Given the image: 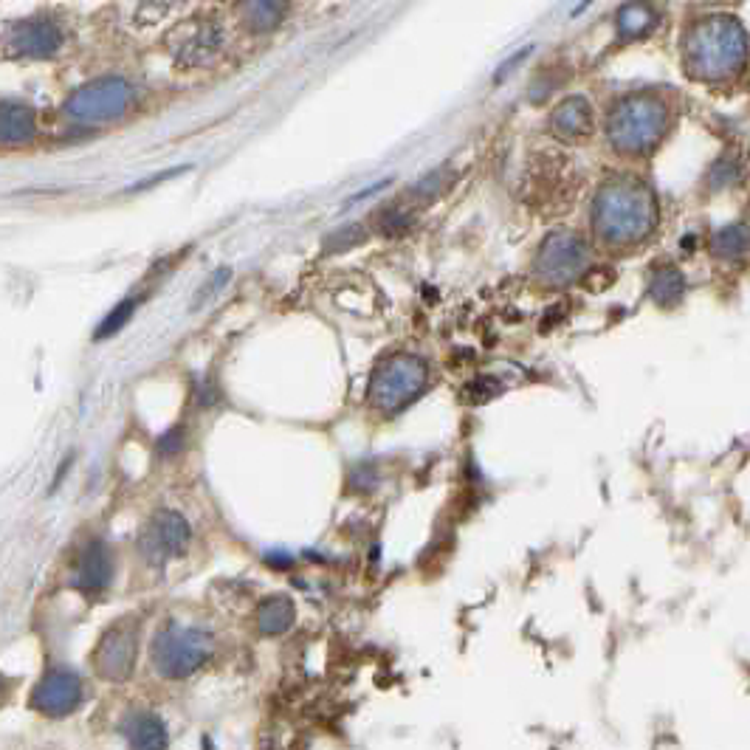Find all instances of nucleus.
<instances>
[{
    "label": "nucleus",
    "instance_id": "1",
    "mask_svg": "<svg viewBox=\"0 0 750 750\" xmlns=\"http://www.w3.org/2000/svg\"><path fill=\"white\" fill-rule=\"evenodd\" d=\"M593 235L612 249L643 243L657 226V201L652 189L635 178H615L598 189L593 201Z\"/></svg>",
    "mask_w": 750,
    "mask_h": 750
},
{
    "label": "nucleus",
    "instance_id": "2",
    "mask_svg": "<svg viewBox=\"0 0 750 750\" xmlns=\"http://www.w3.org/2000/svg\"><path fill=\"white\" fill-rule=\"evenodd\" d=\"M745 60H748V34L734 17H703L683 37L686 71L700 82H722L734 77Z\"/></svg>",
    "mask_w": 750,
    "mask_h": 750
},
{
    "label": "nucleus",
    "instance_id": "3",
    "mask_svg": "<svg viewBox=\"0 0 750 750\" xmlns=\"http://www.w3.org/2000/svg\"><path fill=\"white\" fill-rule=\"evenodd\" d=\"M669 127V108L652 94L624 96L607 119L610 144L624 156H643L655 150Z\"/></svg>",
    "mask_w": 750,
    "mask_h": 750
},
{
    "label": "nucleus",
    "instance_id": "4",
    "mask_svg": "<svg viewBox=\"0 0 750 750\" xmlns=\"http://www.w3.org/2000/svg\"><path fill=\"white\" fill-rule=\"evenodd\" d=\"M429 381V367L415 353H395L373 370L370 378V404L381 415H398L418 398Z\"/></svg>",
    "mask_w": 750,
    "mask_h": 750
},
{
    "label": "nucleus",
    "instance_id": "5",
    "mask_svg": "<svg viewBox=\"0 0 750 750\" xmlns=\"http://www.w3.org/2000/svg\"><path fill=\"white\" fill-rule=\"evenodd\" d=\"M215 652V638L201 626L167 624L150 646V660L164 680H184L195 674Z\"/></svg>",
    "mask_w": 750,
    "mask_h": 750
},
{
    "label": "nucleus",
    "instance_id": "6",
    "mask_svg": "<svg viewBox=\"0 0 750 750\" xmlns=\"http://www.w3.org/2000/svg\"><path fill=\"white\" fill-rule=\"evenodd\" d=\"M136 102V88L125 77H99L85 82L63 105L65 116L79 125H108L122 119Z\"/></svg>",
    "mask_w": 750,
    "mask_h": 750
},
{
    "label": "nucleus",
    "instance_id": "7",
    "mask_svg": "<svg viewBox=\"0 0 750 750\" xmlns=\"http://www.w3.org/2000/svg\"><path fill=\"white\" fill-rule=\"evenodd\" d=\"M590 266V246L587 240L576 232H553L545 237V243L536 251L533 274L536 280L545 282L550 288H564L576 282Z\"/></svg>",
    "mask_w": 750,
    "mask_h": 750
},
{
    "label": "nucleus",
    "instance_id": "8",
    "mask_svg": "<svg viewBox=\"0 0 750 750\" xmlns=\"http://www.w3.org/2000/svg\"><path fill=\"white\" fill-rule=\"evenodd\" d=\"M136 655H139V624L133 618H122L105 629L91 655V663L102 680L127 683L136 672Z\"/></svg>",
    "mask_w": 750,
    "mask_h": 750
},
{
    "label": "nucleus",
    "instance_id": "9",
    "mask_svg": "<svg viewBox=\"0 0 750 750\" xmlns=\"http://www.w3.org/2000/svg\"><path fill=\"white\" fill-rule=\"evenodd\" d=\"M189 542H192V528L184 514L164 508L150 516V522L144 525L139 536V553L147 564L161 567L175 556H184Z\"/></svg>",
    "mask_w": 750,
    "mask_h": 750
},
{
    "label": "nucleus",
    "instance_id": "10",
    "mask_svg": "<svg viewBox=\"0 0 750 750\" xmlns=\"http://www.w3.org/2000/svg\"><path fill=\"white\" fill-rule=\"evenodd\" d=\"M223 43H226V34L220 29L218 20L195 17V20H187L184 26L172 29L170 54L178 65L198 68V65L212 63L223 51Z\"/></svg>",
    "mask_w": 750,
    "mask_h": 750
},
{
    "label": "nucleus",
    "instance_id": "11",
    "mask_svg": "<svg viewBox=\"0 0 750 750\" xmlns=\"http://www.w3.org/2000/svg\"><path fill=\"white\" fill-rule=\"evenodd\" d=\"M82 697H85L82 680L71 669H48L34 686L29 705L43 717L60 719L74 714L82 705Z\"/></svg>",
    "mask_w": 750,
    "mask_h": 750
},
{
    "label": "nucleus",
    "instance_id": "12",
    "mask_svg": "<svg viewBox=\"0 0 750 750\" xmlns=\"http://www.w3.org/2000/svg\"><path fill=\"white\" fill-rule=\"evenodd\" d=\"M65 46L63 26L51 17H29L9 29L6 48L23 60H48Z\"/></svg>",
    "mask_w": 750,
    "mask_h": 750
},
{
    "label": "nucleus",
    "instance_id": "13",
    "mask_svg": "<svg viewBox=\"0 0 750 750\" xmlns=\"http://www.w3.org/2000/svg\"><path fill=\"white\" fill-rule=\"evenodd\" d=\"M110 579H113V559L105 542H88L79 553L74 573H71V587H77L79 593L96 595L108 590Z\"/></svg>",
    "mask_w": 750,
    "mask_h": 750
},
{
    "label": "nucleus",
    "instance_id": "14",
    "mask_svg": "<svg viewBox=\"0 0 750 750\" xmlns=\"http://www.w3.org/2000/svg\"><path fill=\"white\" fill-rule=\"evenodd\" d=\"M550 130L553 136H559L564 141H579L584 136H590L593 130V108L584 96H570L564 99L559 108L553 110L550 116Z\"/></svg>",
    "mask_w": 750,
    "mask_h": 750
},
{
    "label": "nucleus",
    "instance_id": "15",
    "mask_svg": "<svg viewBox=\"0 0 750 750\" xmlns=\"http://www.w3.org/2000/svg\"><path fill=\"white\" fill-rule=\"evenodd\" d=\"M37 136V113L23 102H0V147H23Z\"/></svg>",
    "mask_w": 750,
    "mask_h": 750
},
{
    "label": "nucleus",
    "instance_id": "16",
    "mask_svg": "<svg viewBox=\"0 0 750 750\" xmlns=\"http://www.w3.org/2000/svg\"><path fill=\"white\" fill-rule=\"evenodd\" d=\"M122 734L127 736V742H130L133 748L156 750L170 745L167 725L161 722V717L150 714V711H130V714L122 719Z\"/></svg>",
    "mask_w": 750,
    "mask_h": 750
},
{
    "label": "nucleus",
    "instance_id": "17",
    "mask_svg": "<svg viewBox=\"0 0 750 750\" xmlns=\"http://www.w3.org/2000/svg\"><path fill=\"white\" fill-rule=\"evenodd\" d=\"M288 3L291 0H243V26L254 34H268L280 29L282 20L288 15Z\"/></svg>",
    "mask_w": 750,
    "mask_h": 750
},
{
    "label": "nucleus",
    "instance_id": "18",
    "mask_svg": "<svg viewBox=\"0 0 750 750\" xmlns=\"http://www.w3.org/2000/svg\"><path fill=\"white\" fill-rule=\"evenodd\" d=\"M297 618V607L288 595H274L260 604L257 610V626L263 635H285Z\"/></svg>",
    "mask_w": 750,
    "mask_h": 750
},
{
    "label": "nucleus",
    "instance_id": "19",
    "mask_svg": "<svg viewBox=\"0 0 750 750\" xmlns=\"http://www.w3.org/2000/svg\"><path fill=\"white\" fill-rule=\"evenodd\" d=\"M657 23V12L646 3V0H632L618 9V17H615V26H618V34L621 40H638L643 34H649L655 29Z\"/></svg>",
    "mask_w": 750,
    "mask_h": 750
},
{
    "label": "nucleus",
    "instance_id": "20",
    "mask_svg": "<svg viewBox=\"0 0 750 750\" xmlns=\"http://www.w3.org/2000/svg\"><path fill=\"white\" fill-rule=\"evenodd\" d=\"M649 294L663 308L680 305V299L686 297V277H683V271L674 266L655 268L652 282H649Z\"/></svg>",
    "mask_w": 750,
    "mask_h": 750
},
{
    "label": "nucleus",
    "instance_id": "21",
    "mask_svg": "<svg viewBox=\"0 0 750 750\" xmlns=\"http://www.w3.org/2000/svg\"><path fill=\"white\" fill-rule=\"evenodd\" d=\"M750 251V226L745 223H731L722 226L711 237V254L719 260H742Z\"/></svg>",
    "mask_w": 750,
    "mask_h": 750
},
{
    "label": "nucleus",
    "instance_id": "22",
    "mask_svg": "<svg viewBox=\"0 0 750 750\" xmlns=\"http://www.w3.org/2000/svg\"><path fill=\"white\" fill-rule=\"evenodd\" d=\"M139 302H141L139 297L122 299V302H119V305H116V308H113V311H110L102 322H99V328H96V333H94L96 342H105V339L116 336L119 330L125 328L127 322L133 319V313L139 311Z\"/></svg>",
    "mask_w": 750,
    "mask_h": 750
},
{
    "label": "nucleus",
    "instance_id": "23",
    "mask_svg": "<svg viewBox=\"0 0 750 750\" xmlns=\"http://www.w3.org/2000/svg\"><path fill=\"white\" fill-rule=\"evenodd\" d=\"M364 240H367V229H364L361 223H350V226L333 232V235L325 240V251H328V254H342V251L353 249V246H359Z\"/></svg>",
    "mask_w": 750,
    "mask_h": 750
},
{
    "label": "nucleus",
    "instance_id": "24",
    "mask_svg": "<svg viewBox=\"0 0 750 750\" xmlns=\"http://www.w3.org/2000/svg\"><path fill=\"white\" fill-rule=\"evenodd\" d=\"M446 178H449V175H446L443 170L429 172L423 181H418V184L412 187V195H415L418 201H432V198H438L440 192L446 189V184H449Z\"/></svg>",
    "mask_w": 750,
    "mask_h": 750
},
{
    "label": "nucleus",
    "instance_id": "25",
    "mask_svg": "<svg viewBox=\"0 0 750 750\" xmlns=\"http://www.w3.org/2000/svg\"><path fill=\"white\" fill-rule=\"evenodd\" d=\"M229 277H232V268H218V271H215V274L209 277V282H206L204 288H201V291L195 294V299H192V308H201V305H206V299L215 297L220 288H226Z\"/></svg>",
    "mask_w": 750,
    "mask_h": 750
},
{
    "label": "nucleus",
    "instance_id": "26",
    "mask_svg": "<svg viewBox=\"0 0 750 750\" xmlns=\"http://www.w3.org/2000/svg\"><path fill=\"white\" fill-rule=\"evenodd\" d=\"M409 226H412V215L404 212V209H387L384 218H381V232H384V235H404Z\"/></svg>",
    "mask_w": 750,
    "mask_h": 750
},
{
    "label": "nucleus",
    "instance_id": "27",
    "mask_svg": "<svg viewBox=\"0 0 750 750\" xmlns=\"http://www.w3.org/2000/svg\"><path fill=\"white\" fill-rule=\"evenodd\" d=\"M736 164L731 158H722L719 164H714V170H711V187L722 189L728 187V184H734L736 181Z\"/></svg>",
    "mask_w": 750,
    "mask_h": 750
},
{
    "label": "nucleus",
    "instance_id": "28",
    "mask_svg": "<svg viewBox=\"0 0 750 750\" xmlns=\"http://www.w3.org/2000/svg\"><path fill=\"white\" fill-rule=\"evenodd\" d=\"M466 392H474V395H471V401H474V404H483V401H488V398H494L497 392H502V387L494 381V378H488V375H485V378H480V381L469 384Z\"/></svg>",
    "mask_w": 750,
    "mask_h": 750
},
{
    "label": "nucleus",
    "instance_id": "29",
    "mask_svg": "<svg viewBox=\"0 0 750 750\" xmlns=\"http://www.w3.org/2000/svg\"><path fill=\"white\" fill-rule=\"evenodd\" d=\"M184 0H139V15L161 17L170 12L172 6H181Z\"/></svg>",
    "mask_w": 750,
    "mask_h": 750
},
{
    "label": "nucleus",
    "instance_id": "30",
    "mask_svg": "<svg viewBox=\"0 0 750 750\" xmlns=\"http://www.w3.org/2000/svg\"><path fill=\"white\" fill-rule=\"evenodd\" d=\"M181 446H184V429H172V432H167L164 438L158 440V449L164 454H175Z\"/></svg>",
    "mask_w": 750,
    "mask_h": 750
},
{
    "label": "nucleus",
    "instance_id": "31",
    "mask_svg": "<svg viewBox=\"0 0 750 750\" xmlns=\"http://www.w3.org/2000/svg\"><path fill=\"white\" fill-rule=\"evenodd\" d=\"M528 54H531V46H528V48H522V51H516V54H514V57H511V60H508V63L500 65V71H497V82H500L502 77H508V74H511V71H514V65L519 63V60H525V57H528Z\"/></svg>",
    "mask_w": 750,
    "mask_h": 750
},
{
    "label": "nucleus",
    "instance_id": "32",
    "mask_svg": "<svg viewBox=\"0 0 750 750\" xmlns=\"http://www.w3.org/2000/svg\"><path fill=\"white\" fill-rule=\"evenodd\" d=\"M590 3H595V0H581V6H579V9H576V12H573V15H581V12H584V9H587Z\"/></svg>",
    "mask_w": 750,
    "mask_h": 750
},
{
    "label": "nucleus",
    "instance_id": "33",
    "mask_svg": "<svg viewBox=\"0 0 750 750\" xmlns=\"http://www.w3.org/2000/svg\"><path fill=\"white\" fill-rule=\"evenodd\" d=\"M6 688H9V686H6V680L0 677V703H3V697H6Z\"/></svg>",
    "mask_w": 750,
    "mask_h": 750
}]
</instances>
